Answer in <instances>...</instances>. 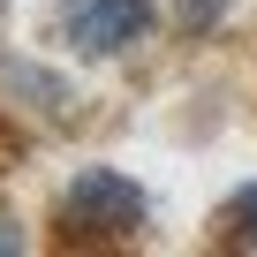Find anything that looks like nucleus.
<instances>
[{
	"mask_svg": "<svg viewBox=\"0 0 257 257\" xmlns=\"http://www.w3.org/2000/svg\"><path fill=\"white\" fill-rule=\"evenodd\" d=\"M144 219H152V197L121 167H76L68 189L53 197V227L76 249H121V242L144 234Z\"/></svg>",
	"mask_w": 257,
	"mask_h": 257,
	"instance_id": "nucleus-1",
	"label": "nucleus"
},
{
	"mask_svg": "<svg viewBox=\"0 0 257 257\" xmlns=\"http://www.w3.org/2000/svg\"><path fill=\"white\" fill-rule=\"evenodd\" d=\"M23 249V227H8V219H0V257H16Z\"/></svg>",
	"mask_w": 257,
	"mask_h": 257,
	"instance_id": "nucleus-6",
	"label": "nucleus"
},
{
	"mask_svg": "<svg viewBox=\"0 0 257 257\" xmlns=\"http://www.w3.org/2000/svg\"><path fill=\"white\" fill-rule=\"evenodd\" d=\"M159 23V0H53V38L76 61H121Z\"/></svg>",
	"mask_w": 257,
	"mask_h": 257,
	"instance_id": "nucleus-2",
	"label": "nucleus"
},
{
	"mask_svg": "<svg viewBox=\"0 0 257 257\" xmlns=\"http://www.w3.org/2000/svg\"><path fill=\"white\" fill-rule=\"evenodd\" d=\"M0 83L23 91V98H38V113H68V106H76V91H68L61 76H46L38 61H0Z\"/></svg>",
	"mask_w": 257,
	"mask_h": 257,
	"instance_id": "nucleus-3",
	"label": "nucleus"
},
{
	"mask_svg": "<svg viewBox=\"0 0 257 257\" xmlns=\"http://www.w3.org/2000/svg\"><path fill=\"white\" fill-rule=\"evenodd\" d=\"M212 242H227V249H257V182H242V189L212 212Z\"/></svg>",
	"mask_w": 257,
	"mask_h": 257,
	"instance_id": "nucleus-4",
	"label": "nucleus"
},
{
	"mask_svg": "<svg viewBox=\"0 0 257 257\" xmlns=\"http://www.w3.org/2000/svg\"><path fill=\"white\" fill-rule=\"evenodd\" d=\"M174 23H182L189 38H212V31L227 23V0H174Z\"/></svg>",
	"mask_w": 257,
	"mask_h": 257,
	"instance_id": "nucleus-5",
	"label": "nucleus"
}]
</instances>
